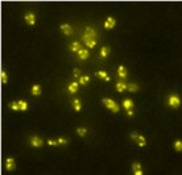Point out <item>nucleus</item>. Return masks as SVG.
Listing matches in <instances>:
<instances>
[{
    "label": "nucleus",
    "instance_id": "bb28decb",
    "mask_svg": "<svg viewBox=\"0 0 182 175\" xmlns=\"http://www.w3.org/2000/svg\"><path fill=\"white\" fill-rule=\"evenodd\" d=\"M76 133H78L81 137H84L86 133H87V129H86V128H78V129H76Z\"/></svg>",
    "mask_w": 182,
    "mask_h": 175
},
{
    "label": "nucleus",
    "instance_id": "c85d7f7f",
    "mask_svg": "<svg viewBox=\"0 0 182 175\" xmlns=\"http://www.w3.org/2000/svg\"><path fill=\"white\" fill-rule=\"evenodd\" d=\"M73 77L75 78V79H79V78L82 77V75H81V70H79V69L74 70V71H73Z\"/></svg>",
    "mask_w": 182,
    "mask_h": 175
},
{
    "label": "nucleus",
    "instance_id": "1a4fd4ad",
    "mask_svg": "<svg viewBox=\"0 0 182 175\" xmlns=\"http://www.w3.org/2000/svg\"><path fill=\"white\" fill-rule=\"evenodd\" d=\"M127 88H128V84L124 83L123 80H119V82L116 83V91H118V92H123V91H125Z\"/></svg>",
    "mask_w": 182,
    "mask_h": 175
},
{
    "label": "nucleus",
    "instance_id": "f03ea898",
    "mask_svg": "<svg viewBox=\"0 0 182 175\" xmlns=\"http://www.w3.org/2000/svg\"><path fill=\"white\" fill-rule=\"evenodd\" d=\"M102 101H103V104H104V105L107 107L108 109H110V111H112V112H113V113H118L119 109H120V107H119L118 104H116V101H113L112 99L104 98Z\"/></svg>",
    "mask_w": 182,
    "mask_h": 175
},
{
    "label": "nucleus",
    "instance_id": "a211bd4d",
    "mask_svg": "<svg viewBox=\"0 0 182 175\" xmlns=\"http://www.w3.org/2000/svg\"><path fill=\"white\" fill-rule=\"evenodd\" d=\"M89 82H90V77H89V75H82V77L78 79V83H79V84H82V86L87 84Z\"/></svg>",
    "mask_w": 182,
    "mask_h": 175
},
{
    "label": "nucleus",
    "instance_id": "4be33fe9",
    "mask_svg": "<svg viewBox=\"0 0 182 175\" xmlns=\"http://www.w3.org/2000/svg\"><path fill=\"white\" fill-rule=\"evenodd\" d=\"M17 104H18V108H20V111H26V109H28V103H26V101L18 100Z\"/></svg>",
    "mask_w": 182,
    "mask_h": 175
},
{
    "label": "nucleus",
    "instance_id": "473e14b6",
    "mask_svg": "<svg viewBox=\"0 0 182 175\" xmlns=\"http://www.w3.org/2000/svg\"><path fill=\"white\" fill-rule=\"evenodd\" d=\"M127 115H128V116H129V117L135 116V112H133V109H131V111H127Z\"/></svg>",
    "mask_w": 182,
    "mask_h": 175
},
{
    "label": "nucleus",
    "instance_id": "9b49d317",
    "mask_svg": "<svg viewBox=\"0 0 182 175\" xmlns=\"http://www.w3.org/2000/svg\"><path fill=\"white\" fill-rule=\"evenodd\" d=\"M123 108L125 109V111H131V109H133V101H132L131 99H125V100H123Z\"/></svg>",
    "mask_w": 182,
    "mask_h": 175
},
{
    "label": "nucleus",
    "instance_id": "5701e85b",
    "mask_svg": "<svg viewBox=\"0 0 182 175\" xmlns=\"http://www.w3.org/2000/svg\"><path fill=\"white\" fill-rule=\"evenodd\" d=\"M127 90H128L129 92H135V91L139 90V86H137L136 83H129V84H128V88H127Z\"/></svg>",
    "mask_w": 182,
    "mask_h": 175
},
{
    "label": "nucleus",
    "instance_id": "dca6fc26",
    "mask_svg": "<svg viewBox=\"0 0 182 175\" xmlns=\"http://www.w3.org/2000/svg\"><path fill=\"white\" fill-rule=\"evenodd\" d=\"M81 49H82L81 48V42H78V41H74V42L70 45V50L74 51V53H78Z\"/></svg>",
    "mask_w": 182,
    "mask_h": 175
},
{
    "label": "nucleus",
    "instance_id": "c756f323",
    "mask_svg": "<svg viewBox=\"0 0 182 175\" xmlns=\"http://www.w3.org/2000/svg\"><path fill=\"white\" fill-rule=\"evenodd\" d=\"M84 44H86V46L87 48H90V49H92V48L96 46V41H87V42H84Z\"/></svg>",
    "mask_w": 182,
    "mask_h": 175
},
{
    "label": "nucleus",
    "instance_id": "393cba45",
    "mask_svg": "<svg viewBox=\"0 0 182 175\" xmlns=\"http://www.w3.org/2000/svg\"><path fill=\"white\" fill-rule=\"evenodd\" d=\"M0 77H1V83H3V84H7L8 75H7V72H5L4 70H1V72H0Z\"/></svg>",
    "mask_w": 182,
    "mask_h": 175
},
{
    "label": "nucleus",
    "instance_id": "aec40b11",
    "mask_svg": "<svg viewBox=\"0 0 182 175\" xmlns=\"http://www.w3.org/2000/svg\"><path fill=\"white\" fill-rule=\"evenodd\" d=\"M137 145L139 146H141V148H144L145 145H147V140H145V137L144 136H141V134H139V138H137Z\"/></svg>",
    "mask_w": 182,
    "mask_h": 175
},
{
    "label": "nucleus",
    "instance_id": "72a5a7b5",
    "mask_svg": "<svg viewBox=\"0 0 182 175\" xmlns=\"http://www.w3.org/2000/svg\"><path fill=\"white\" fill-rule=\"evenodd\" d=\"M133 175H144V172H142V170H139V171H135Z\"/></svg>",
    "mask_w": 182,
    "mask_h": 175
},
{
    "label": "nucleus",
    "instance_id": "ddd939ff",
    "mask_svg": "<svg viewBox=\"0 0 182 175\" xmlns=\"http://www.w3.org/2000/svg\"><path fill=\"white\" fill-rule=\"evenodd\" d=\"M89 50L87 49H81V50L78 51V58L79 59H82V61H84V59H87L89 58Z\"/></svg>",
    "mask_w": 182,
    "mask_h": 175
},
{
    "label": "nucleus",
    "instance_id": "6e6552de",
    "mask_svg": "<svg viewBox=\"0 0 182 175\" xmlns=\"http://www.w3.org/2000/svg\"><path fill=\"white\" fill-rule=\"evenodd\" d=\"M61 30L63 32V34L65 36H70L71 33H73V28H71L69 24H62L61 25Z\"/></svg>",
    "mask_w": 182,
    "mask_h": 175
},
{
    "label": "nucleus",
    "instance_id": "f257e3e1",
    "mask_svg": "<svg viewBox=\"0 0 182 175\" xmlns=\"http://www.w3.org/2000/svg\"><path fill=\"white\" fill-rule=\"evenodd\" d=\"M96 37H98V33L95 32L94 28L86 27V32L82 36V41H83V42H87V41H96Z\"/></svg>",
    "mask_w": 182,
    "mask_h": 175
},
{
    "label": "nucleus",
    "instance_id": "b1692460",
    "mask_svg": "<svg viewBox=\"0 0 182 175\" xmlns=\"http://www.w3.org/2000/svg\"><path fill=\"white\" fill-rule=\"evenodd\" d=\"M139 170H142V167H141V163L140 162H133L132 163V171H139Z\"/></svg>",
    "mask_w": 182,
    "mask_h": 175
},
{
    "label": "nucleus",
    "instance_id": "0eeeda50",
    "mask_svg": "<svg viewBox=\"0 0 182 175\" xmlns=\"http://www.w3.org/2000/svg\"><path fill=\"white\" fill-rule=\"evenodd\" d=\"M115 24H116L115 19L110 16V17H107V20L104 21V28H106V29H112V28L115 27Z\"/></svg>",
    "mask_w": 182,
    "mask_h": 175
},
{
    "label": "nucleus",
    "instance_id": "9d476101",
    "mask_svg": "<svg viewBox=\"0 0 182 175\" xmlns=\"http://www.w3.org/2000/svg\"><path fill=\"white\" fill-rule=\"evenodd\" d=\"M118 77L120 78V79H125L127 78V69L123 66V65H120L118 69Z\"/></svg>",
    "mask_w": 182,
    "mask_h": 175
},
{
    "label": "nucleus",
    "instance_id": "7ed1b4c3",
    "mask_svg": "<svg viewBox=\"0 0 182 175\" xmlns=\"http://www.w3.org/2000/svg\"><path fill=\"white\" fill-rule=\"evenodd\" d=\"M168 104L171 108H178V107L181 105V99H179V96L177 95V93H171L168 98Z\"/></svg>",
    "mask_w": 182,
    "mask_h": 175
},
{
    "label": "nucleus",
    "instance_id": "412c9836",
    "mask_svg": "<svg viewBox=\"0 0 182 175\" xmlns=\"http://www.w3.org/2000/svg\"><path fill=\"white\" fill-rule=\"evenodd\" d=\"M173 146H174V150H176V151H182V141L181 140L174 141Z\"/></svg>",
    "mask_w": 182,
    "mask_h": 175
},
{
    "label": "nucleus",
    "instance_id": "cd10ccee",
    "mask_svg": "<svg viewBox=\"0 0 182 175\" xmlns=\"http://www.w3.org/2000/svg\"><path fill=\"white\" fill-rule=\"evenodd\" d=\"M57 142H58V145H67L69 141L66 140V138H63V137H58L57 138Z\"/></svg>",
    "mask_w": 182,
    "mask_h": 175
},
{
    "label": "nucleus",
    "instance_id": "2eb2a0df",
    "mask_svg": "<svg viewBox=\"0 0 182 175\" xmlns=\"http://www.w3.org/2000/svg\"><path fill=\"white\" fill-rule=\"evenodd\" d=\"M110 51H111V49L108 48V46H103V48L100 49V51H99L100 58H106V57L110 54Z\"/></svg>",
    "mask_w": 182,
    "mask_h": 175
},
{
    "label": "nucleus",
    "instance_id": "a878e982",
    "mask_svg": "<svg viewBox=\"0 0 182 175\" xmlns=\"http://www.w3.org/2000/svg\"><path fill=\"white\" fill-rule=\"evenodd\" d=\"M8 107H9L11 109H13V111H18V104H17V101H12V103H9L8 104Z\"/></svg>",
    "mask_w": 182,
    "mask_h": 175
},
{
    "label": "nucleus",
    "instance_id": "20e7f679",
    "mask_svg": "<svg viewBox=\"0 0 182 175\" xmlns=\"http://www.w3.org/2000/svg\"><path fill=\"white\" fill-rule=\"evenodd\" d=\"M29 143H30L33 148H41V146L44 145V141H42V138L38 137V136H30V137H29Z\"/></svg>",
    "mask_w": 182,
    "mask_h": 175
},
{
    "label": "nucleus",
    "instance_id": "6ab92c4d",
    "mask_svg": "<svg viewBox=\"0 0 182 175\" xmlns=\"http://www.w3.org/2000/svg\"><path fill=\"white\" fill-rule=\"evenodd\" d=\"M73 105H74V109H75L76 112H79L82 109V103L79 99H74L73 100Z\"/></svg>",
    "mask_w": 182,
    "mask_h": 175
},
{
    "label": "nucleus",
    "instance_id": "f8f14e48",
    "mask_svg": "<svg viewBox=\"0 0 182 175\" xmlns=\"http://www.w3.org/2000/svg\"><path fill=\"white\" fill-rule=\"evenodd\" d=\"M95 75H96L98 78H100V79H104L106 82H110V80H111L110 75H108V74H107V72H106V71H103V70H100V71H98V72H96V74H95Z\"/></svg>",
    "mask_w": 182,
    "mask_h": 175
},
{
    "label": "nucleus",
    "instance_id": "39448f33",
    "mask_svg": "<svg viewBox=\"0 0 182 175\" xmlns=\"http://www.w3.org/2000/svg\"><path fill=\"white\" fill-rule=\"evenodd\" d=\"M15 169H16L15 159H13L12 157H8V158L5 159V170H7V171H13Z\"/></svg>",
    "mask_w": 182,
    "mask_h": 175
},
{
    "label": "nucleus",
    "instance_id": "2f4dec72",
    "mask_svg": "<svg viewBox=\"0 0 182 175\" xmlns=\"http://www.w3.org/2000/svg\"><path fill=\"white\" fill-rule=\"evenodd\" d=\"M131 138L133 141H137V138H139V134H137L136 132H133V133H131Z\"/></svg>",
    "mask_w": 182,
    "mask_h": 175
},
{
    "label": "nucleus",
    "instance_id": "7c9ffc66",
    "mask_svg": "<svg viewBox=\"0 0 182 175\" xmlns=\"http://www.w3.org/2000/svg\"><path fill=\"white\" fill-rule=\"evenodd\" d=\"M47 145H50V146H58V142H57V140H49V141H47Z\"/></svg>",
    "mask_w": 182,
    "mask_h": 175
},
{
    "label": "nucleus",
    "instance_id": "423d86ee",
    "mask_svg": "<svg viewBox=\"0 0 182 175\" xmlns=\"http://www.w3.org/2000/svg\"><path fill=\"white\" fill-rule=\"evenodd\" d=\"M25 21L28 25H34L36 24V15L32 13V12H28L25 15Z\"/></svg>",
    "mask_w": 182,
    "mask_h": 175
},
{
    "label": "nucleus",
    "instance_id": "4468645a",
    "mask_svg": "<svg viewBox=\"0 0 182 175\" xmlns=\"http://www.w3.org/2000/svg\"><path fill=\"white\" fill-rule=\"evenodd\" d=\"M78 86H79V83H76V82H71L70 84L67 86L69 92H70V93H75L76 91H78Z\"/></svg>",
    "mask_w": 182,
    "mask_h": 175
},
{
    "label": "nucleus",
    "instance_id": "f3484780",
    "mask_svg": "<svg viewBox=\"0 0 182 175\" xmlns=\"http://www.w3.org/2000/svg\"><path fill=\"white\" fill-rule=\"evenodd\" d=\"M32 95L33 96L41 95V86L40 84H33V87H32Z\"/></svg>",
    "mask_w": 182,
    "mask_h": 175
}]
</instances>
